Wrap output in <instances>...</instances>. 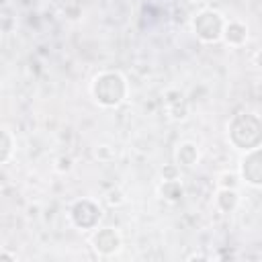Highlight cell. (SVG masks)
Listing matches in <instances>:
<instances>
[{
	"instance_id": "cell-6",
	"label": "cell",
	"mask_w": 262,
	"mask_h": 262,
	"mask_svg": "<svg viewBox=\"0 0 262 262\" xmlns=\"http://www.w3.org/2000/svg\"><path fill=\"white\" fill-rule=\"evenodd\" d=\"M239 174L250 186H260L262 184V160H260V147H254L246 151L242 164H239Z\"/></svg>"
},
{
	"instance_id": "cell-14",
	"label": "cell",
	"mask_w": 262,
	"mask_h": 262,
	"mask_svg": "<svg viewBox=\"0 0 262 262\" xmlns=\"http://www.w3.org/2000/svg\"><path fill=\"white\" fill-rule=\"evenodd\" d=\"M94 156H96L98 160H102V162H108V160L115 158V151H113L108 145H98V147L94 149Z\"/></svg>"
},
{
	"instance_id": "cell-12",
	"label": "cell",
	"mask_w": 262,
	"mask_h": 262,
	"mask_svg": "<svg viewBox=\"0 0 262 262\" xmlns=\"http://www.w3.org/2000/svg\"><path fill=\"white\" fill-rule=\"evenodd\" d=\"M235 186H237V174L223 172L219 176V188H235Z\"/></svg>"
},
{
	"instance_id": "cell-17",
	"label": "cell",
	"mask_w": 262,
	"mask_h": 262,
	"mask_svg": "<svg viewBox=\"0 0 262 262\" xmlns=\"http://www.w3.org/2000/svg\"><path fill=\"white\" fill-rule=\"evenodd\" d=\"M0 260H16V256L14 254H8V252H0Z\"/></svg>"
},
{
	"instance_id": "cell-16",
	"label": "cell",
	"mask_w": 262,
	"mask_h": 262,
	"mask_svg": "<svg viewBox=\"0 0 262 262\" xmlns=\"http://www.w3.org/2000/svg\"><path fill=\"white\" fill-rule=\"evenodd\" d=\"M106 201H108V205H121L125 201V196H123L121 190H111L108 196H106Z\"/></svg>"
},
{
	"instance_id": "cell-4",
	"label": "cell",
	"mask_w": 262,
	"mask_h": 262,
	"mask_svg": "<svg viewBox=\"0 0 262 262\" xmlns=\"http://www.w3.org/2000/svg\"><path fill=\"white\" fill-rule=\"evenodd\" d=\"M100 217H102V211L98 203L92 199H78L70 207V221L78 229H96Z\"/></svg>"
},
{
	"instance_id": "cell-10",
	"label": "cell",
	"mask_w": 262,
	"mask_h": 262,
	"mask_svg": "<svg viewBox=\"0 0 262 262\" xmlns=\"http://www.w3.org/2000/svg\"><path fill=\"white\" fill-rule=\"evenodd\" d=\"M239 203V196H237V190L235 188H219L217 190V196H215V207L221 211V213H231Z\"/></svg>"
},
{
	"instance_id": "cell-8",
	"label": "cell",
	"mask_w": 262,
	"mask_h": 262,
	"mask_svg": "<svg viewBox=\"0 0 262 262\" xmlns=\"http://www.w3.org/2000/svg\"><path fill=\"white\" fill-rule=\"evenodd\" d=\"M199 162V147L192 141H182L176 147V166L178 168H190Z\"/></svg>"
},
{
	"instance_id": "cell-7",
	"label": "cell",
	"mask_w": 262,
	"mask_h": 262,
	"mask_svg": "<svg viewBox=\"0 0 262 262\" xmlns=\"http://www.w3.org/2000/svg\"><path fill=\"white\" fill-rule=\"evenodd\" d=\"M221 39L229 47H242L248 41V27L244 23H239V20H225Z\"/></svg>"
},
{
	"instance_id": "cell-15",
	"label": "cell",
	"mask_w": 262,
	"mask_h": 262,
	"mask_svg": "<svg viewBox=\"0 0 262 262\" xmlns=\"http://www.w3.org/2000/svg\"><path fill=\"white\" fill-rule=\"evenodd\" d=\"M72 166H74V162H72V158H68V156H59L57 162H55V170H57V172H70Z\"/></svg>"
},
{
	"instance_id": "cell-5",
	"label": "cell",
	"mask_w": 262,
	"mask_h": 262,
	"mask_svg": "<svg viewBox=\"0 0 262 262\" xmlns=\"http://www.w3.org/2000/svg\"><path fill=\"white\" fill-rule=\"evenodd\" d=\"M121 233L115 227H100L94 229L92 237H90V246L98 256H113L121 250Z\"/></svg>"
},
{
	"instance_id": "cell-11",
	"label": "cell",
	"mask_w": 262,
	"mask_h": 262,
	"mask_svg": "<svg viewBox=\"0 0 262 262\" xmlns=\"http://www.w3.org/2000/svg\"><path fill=\"white\" fill-rule=\"evenodd\" d=\"M12 149H14V139H12L10 131L0 127V164H6L10 160Z\"/></svg>"
},
{
	"instance_id": "cell-1",
	"label": "cell",
	"mask_w": 262,
	"mask_h": 262,
	"mask_svg": "<svg viewBox=\"0 0 262 262\" xmlns=\"http://www.w3.org/2000/svg\"><path fill=\"white\" fill-rule=\"evenodd\" d=\"M90 92H92V98L96 100V104H100L104 108H115L127 96V80L123 78L121 72L106 70V72H100L98 76H94V80L90 84Z\"/></svg>"
},
{
	"instance_id": "cell-2",
	"label": "cell",
	"mask_w": 262,
	"mask_h": 262,
	"mask_svg": "<svg viewBox=\"0 0 262 262\" xmlns=\"http://www.w3.org/2000/svg\"><path fill=\"white\" fill-rule=\"evenodd\" d=\"M229 141L242 151L260 147L262 143V123L254 113H239L229 123Z\"/></svg>"
},
{
	"instance_id": "cell-3",
	"label": "cell",
	"mask_w": 262,
	"mask_h": 262,
	"mask_svg": "<svg viewBox=\"0 0 262 262\" xmlns=\"http://www.w3.org/2000/svg\"><path fill=\"white\" fill-rule=\"evenodd\" d=\"M223 25H225L223 14L217 10H211V8L196 12L192 18V31H194L196 39L203 43H217L221 39Z\"/></svg>"
},
{
	"instance_id": "cell-13",
	"label": "cell",
	"mask_w": 262,
	"mask_h": 262,
	"mask_svg": "<svg viewBox=\"0 0 262 262\" xmlns=\"http://www.w3.org/2000/svg\"><path fill=\"white\" fill-rule=\"evenodd\" d=\"M160 172H162V178L164 180H176V178H180V168L176 164H168Z\"/></svg>"
},
{
	"instance_id": "cell-9",
	"label": "cell",
	"mask_w": 262,
	"mask_h": 262,
	"mask_svg": "<svg viewBox=\"0 0 262 262\" xmlns=\"http://www.w3.org/2000/svg\"><path fill=\"white\" fill-rule=\"evenodd\" d=\"M158 194L164 201H168V203H180V199L184 196V186H182L180 178H176V180H164L158 186Z\"/></svg>"
}]
</instances>
